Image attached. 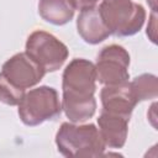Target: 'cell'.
<instances>
[{"instance_id": "cell-3", "label": "cell", "mask_w": 158, "mask_h": 158, "mask_svg": "<svg viewBox=\"0 0 158 158\" xmlns=\"http://www.w3.org/2000/svg\"><path fill=\"white\" fill-rule=\"evenodd\" d=\"M99 11L110 35L116 37L136 35L146 21L144 7L132 0H102Z\"/></svg>"}, {"instance_id": "cell-7", "label": "cell", "mask_w": 158, "mask_h": 158, "mask_svg": "<svg viewBox=\"0 0 158 158\" xmlns=\"http://www.w3.org/2000/svg\"><path fill=\"white\" fill-rule=\"evenodd\" d=\"M5 78L20 89H30L37 85L44 77L46 72L26 52L16 53L9 58L1 68Z\"/></svg>"}, {"instance_id": "cell-2", "label": "cell", "mask_w": 158, "mask_h": 158, "mask_svg": "<svg viewBox=\"0 0 158 158\" xmlns=\"http://www.w3.org/2000/svg\"><path fill=\"white\" fill-rule=\"evenodd\" d=\"M56 144L64 157H100L105 151L100 131L94 123L63 122L56 133Z\"/></svg>"}, {"instance_id": "cell-13", "label": "cell", "mask_w": 158, "mask_h": 158, "mask_svg": "<svg viewBox=\"0 0 158 158\" xmlns=\"http://www.w3.org/2000/svg\"><path fill=\"white\" fill-rule=\"evenodd\" d=\"M25 95V90L15 86L12 83H10L2 73H0V101L10 105L16 106L20 104L21 99Z\"/></svg>"}, {"instance_id": "cell-6", "label": "cell", "mask_w": 158, "mask_h": 158, "mask_svg": "<svg viewBox=\"0 0 158 158\" xmlns=\"http://www.w3.org/2000/svg\"><path fill=\"white\" fill-rule=\"evenodd\" d=\"M130 54L118 44H110L104 47L99 54L95 64L96 80L102 85H118L127 83Z\"/></svg>"}, {"instance_id": "cell-12", "label": "cell", "mask_w": 158, "mask_h": 158, "mask_svg": "<svg viewBox=\"0 0 158 158\" xmlns=\"http://www.w3.org/2000/svg\"><path fill=\"white\" fill-rule=\"evenodd\" d=\"M128 84L136 102L156 99L158 95V78L154 74H141Z\"/></svg>"}, {"instance_id": "cell-11", "label": "cell", "mask_w": 158, "mask_h": 158, "mask_svg": "<svg viewBox=\"0 0 158 158\" xmlns=\"http://www.w3.org/2000/svg\"><path fill=\"white\" fill-rule=\"evenodd\" d=\"M40 16L56 26H63L74 17V5L72 0H40Z\"/></svg>"}, {"instance_id": "cell-8", "label": "cell", "mask_w": 158, "mask_h": 158, "mask_svg": "<svg viewBox=\"0 0 158 158\" xmlns=\"http://www.w3.org/2000/svg\"><path fill=\"white\" fill-rule=\"evenodd\" d=\"M100 100L102 111L118 115L128 120L137 105L128 81L118 85H105L100 91Z\"/></svg>"}, {"instance_id": "cell-1", "label": "cell", "mask_w": 158, "mask_h": 158, "mask_svg": "<svg viewBox=\"0 0 158 158\" xmlns=\"http://www.w3.org/2000/svg\"><path fill=\"white\" fill-rule=\"evenodd\" d=\"M95 64L84 58H74L62 75V110L73 123L91 118L96 111Z\"/></svg>"}, {"instance_id": "cell-15", "label": "cell", "mask_w": 158, "mask_h": 158, "mask_svg": "<svg viewBox=\"0 0 158 158\" xmlns=\"http://www.w3.org/2000/svg\"><path fill=\"white\" fill-rule=\"evenodd\" d=\"M74 9L75 10H85V9H90L96 6V4L99 2V0H72Z\"/></svg>"}, {"instance_id": "cell-9", "label": "cell", "mask_w": 158, "mask_h": 158, "mask_svg": "<svg viewBox=\"0 0 158 158\" xmlns=\"http://www.w3.org/2000/svg\"><path fill=\"white\" fill-rule=\"evenodd\" d=\"M128 118L102 111L98 117L99 131L105 147L120 149L125 146L128 133Z\"/></svg>"}, {"instance_id": "cell-4", "label": "cell", "mask_w": 158, "mask_h": 158, "mask_svg": "<svg viewBox=\"0 0 158 158\" xmlns=\"http://www.w3.org/2000/svg\"><path fill=\"white\" fill-rule=\"evenodd\" d=\"M19 106L20 120L26 126H38L46 121L54 120L62 112V102L57 90L42 85L25 93Z\"/></svg>"}, {"instance_id": "cell-5", "label": "cell", "mask_w": 158, "mask_h": 158, "mask_svg": "<svg viewBox=\"0 0 158 158\" xmlns=\"http://www.w3.org/2000/svg\"><path fill=\"white\" fill-rule=\"evenodd\" d=\"M25 49L46 73L58 70L69 56L68 47L62 41L42 30L35 31L28 36Z\"/></svg>"}, {"instance_id": "cell-16", "label": "cell", "mask_w": 158, "mask_h": 158, "mask_svg": "<svg viewBox=\"0 0 158 158\" xmlns=\"http://www.w3.org/2000/svg\"><path fill=\"white\" fill-rule=\"evenodd\" d=\"M148 2V5L151 6L152 11H157V0H146Z\"/></svg>"}, {"instance_id": "cell-10", "label": "cell", "mask_w": 158, "mask_h": 158, "mask_svg": "<svg viewBox=\"0 0 158 158\" xmlns=\"http://www.w3.org/2000/svg\"><path fill=\"white\" fill-rule=\"evenodd\" d=\"M77 30L84 42L89 44H98L110 36V32L100 15L99 7L96 6L80 11L77 19Z\"/></svg>"}, {"instance_id": "cell-14", "label": "cell", "mask_w": 158, "mask_h": 158, "mask_svg": "<svg viewBox=\"0 0 158 158\" xmlns=\"http://www.w3.org/2000/svg\"><path fill=\"white\" fill-rule=\"evenodd\" d=\"M156 20H157V11H152L151 17H149V23L147 26V36L149 37V40L153 43H157V40H156V28H157Z\"/></svg>"}]
</instances>
